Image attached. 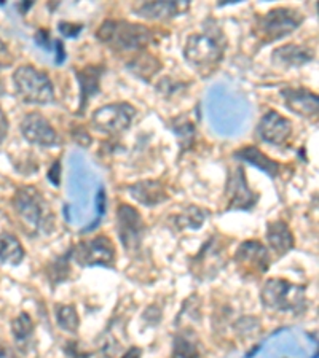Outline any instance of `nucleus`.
<instances>
[{
    "instance_id": "obj_1",
    "label": "nucleus",
    "mask_w": 319,
    "mask_h": 358,
    "mask_svg": "<svg viewBox=\"0 0 319 358\" xmlns=\"http://www.w3.org/2000/svg\"><path fill=\"white\" fill-rule=\"evenodd\" d=\"M227 46L224 32L217 26H205L201 32L191 34L184 46V57L203 77L210 75L224 59Z\"/></svg>"
},
{
    "instance_id": "obj_2",
    "label": "nucleus",
    "mask_w": 319,
    "mask_h": 358,
    "mask_svg": "<svg viewBox=\"0 0 319 358\" xmlns=\"http://www.w3.org/2000/svg\"><path fill=\"white\" fill-rule=\"evenodd\" d=\"M96 37L117 53H139L146 51L152 40H155V34L152 29L136 22L107 20L96 31Z\"/></svg>"
},
{
    "instance_id": "obj_3",
    "label": "nucleus",
    "mask_w": 319,
    "mask_h": 358,
    "mask_svg": "<svg viewBox=\"0 0 319 358\" xmlns=\"http://www.w3.org/2000/svg\"><path fill=\"white\" fill-rule=\"evenodd\" d=\"M13 207L22 227L27 228L29 233H37L43 229L48 231L53 224V213L50 210L48 202L45 201L37 188H20L13 198Z\"/></svg>"
},
{
    "instance_id": "obj_4",
    "label": "nucleus",
    "mask_w": 319,
    "mask_h": 358,
    "mask_svg": "<svg viewBox=\"0 0 319 358\" xmlns=\"http://www.w3.org/2000/svg\"><path fill=\"white\" fill-rule=\"evenodd\" d=\"M13 83L18 97L26 103L46 106L55 99L53 83H51L48 75L32 66L16 69L13 73Z\"/></svg>"
},
{
    "instance_id": "obj_5",
    "label": "nucleus",
    "mask_w": 319,
    "mask_h": 358,
    "mask_svg": "<svg viewBox=\"0 0 319 358\" xmlns=\"http://www.w3.org/2000/svg\"><path fill=\"white\" fill-rule=\"evenodd\" d=\"M301 21L304 16L297 10L286 7L273 8L255 18L254 32L264 42H273L292 34L295 29L300 27Z\"/></svg>"
},
{
    "instance_id": "obj_6",
    "label": "nucleus",
    "mask_w": 319,
    "mask_h": 358,
    "mask_svg": "<svg viewBox=\"0 0 319 358\" xmlns=\"http://www.w3.org/2000/svg\"><path fill=\"white\" fill-rule=\"evenodd\" d=\"M260 299L269 309L281 310H297L305 303V287L291 284L284 279H270L260 292Z\"/></svg>"
},
{
    "instance_id": "obj_7",
    "label": "nucleus",
    "mask_w": 319,
    "mask_h": 358,
    "mask_svg": "<svg viewBox=\"0 0 319 358\" xmlns=\"http://www.w3.org/2000/svg\"><path fill=\"white\" fill-rule=\"evenodd\" d=\"M136 117V108L126 102H115L93 112L91 124L109 136H117L130 128Z\"/></svg>"
},
{
    "instance_id": "obj_8",
    "label": "nucleus",
    "mask_w": 319,
    "mask_h": 358,
    "mask_svg": "<svg viewBox=\"0 0 319 358\" xmlns=\"http://www.w3.org/2000/svg\"><path fill=\"white\" fill-rule=\"evenodd\" d=\"M74 259L82 266H114L115 247L107 236H96L80 242L72 250Z\"/></svg>"
},
{
    "instance_id": "obj_9",
    "label": "nucleus",
    "mask_w": 319,
    "mask_h": 358,
    "mask_svg": "<svg viewBox=\"0 0 319 358\" xmlns=\"http://www.w3.org/2000/svg\"><path fill=\"white\" fill-rule=\"evenodd\" d=\"M117 229L121 244L128 252H136L142 244L146 224L135 207L120 204L117 209Z\"/></svg>"
},
{
    "instance_id": "obj_10",
    "label": "nucleus",
    "mask_w": 319,
    "mask_h": 358,
    "mask_svg": "<svg viewBox=\"0 0 319 358\" xmlns=\"http://www.w3.org/2000/svg\"><path fill=\"white\" fill-rule=\"evenodd\" d=\"M235 262L249 275H262L270 268L269 250L259 241H246L238 247Z\"/></svg>"
},
{
    "instance_id": "obj_11",
    "label": "nucleus",
    "mask_w": 319,
    "mask_h": 358,
    "mask_svg": "<svg viewBox=\"0 0 319 358\" xmlns=\"http://www.w3.org/2000/svg\"><path fill=\"white\" fill-rule=\"evenodd\" d=\"M21 134L27 142L40 147H56L60 143L56 131L48 120L40 113H27L21 121Z\"/></svg>"
},
{
    "instance_id": "obj_12",
    "label": "nucleus",
    "mask_w": 319,
    "mask_h": 358,
    "mask_svg": "<svg viewBox=\"0 0 319 358\" xmlns=\"http://www.w3.org/2000/svg\"><path fill=\"white\" fill-rule=\"evenodd\" d=\"M259 137L271 145H284L292 136V123L275 110L266 112L257 126Z\"/></svg>"
},
{
    "instance_id": "obj_13",
    "label": "nucleus",
    "mask_w": 319,
    "mask_h": 358,
    "mask_svg": "<svg viewBox=\"0 0 319 358\" xmlns=\"http://www.w3.org/2000/svg\"><path fill=\"white\" fill-rule=\"evenodd\" d=\"M284 106L289 110L304 118H316L319 110V101L315 92L306 88H284L281 90Z\"/></svg>"
},
{
    "instance_id": "obj_14",
    "label": "nucleus",
    "mask_w": 319,
    "mask_h": 358,
    "mask_svg": "<svg viewBox=\"0 0 319 358\" xmlns=\"http://www.w3.org/2000/svg\"><path fill=\"white\" fill-rule=\"evenodd\" d=\"M229 207L230 209H251L257 201L246 182V174L243 167H236L229 177L227 185Z\"/></svg>"
},
{
    "instance_id": "obj_15",
    "label": "nucleus",
    "mask_w": 319,
    "mask_h": 358,
    "mask_svg": "<svg viewBox=\"0 0 319 358\" xmlns=\"http://www.w3.org/2000/svg\"><path fill=\"white\" fill-rule=\"evenodd\" d=\"M315 59V53L313 50L306 48L304 45H283L280 48H276L271 55V61L278 67H301L306 62Z\"/></svg>"
},
{
    "instance_id": "obj_16",
    "label": "nucleus",
    "mask_w": 319,
    "mask_h": 358,
    "mask_svg": "<svg viewBox=\"0 0 319 358\" xmlns=\"http://www.w3.org/2000/svg\"><path fill=\"white\" fill-rule=\"evenodd\" d=\"M187 2H142L135 7V13L144 20H170L187 11Z\"/></svg>"
},
{
    "instance_id": "obj_17",
    "label": "nucleus",
    "mask_w": 319,
    "mask_h": 358,
    "mask_svg": "<svg viewBox=\"0 0 319 358\" xmlns=\"http://www.w3.org/2000/svg\"><path fill=\"white\" fill-rule=\"evenodd\" d=\"M131 198L146 207H155L168 199L165 185L158 180H144L130 187Z\"/></svg>"
},
{
    "instance_id": "obj_18",
    "label": "nucleus",
    "mask_w": 319,
    "mask_h": 358,
    "mask_svg": "<svg viewBox=\"0 0 319 358\" xmlns=\"http://www.w3.org/2000/svg\"><path fill=\"white\" fill-rule=\"evenodd\" d=\"M104 72V67L101 66H86L82 71H77L75 75H77V80L80 83V107L79 112L82 113L85 112L86 106H88V101L93 96L100 92V82H101V75Z\"/></svg>"
},
{
    "instance_id": "obj_19",
    "label": "nucleus",
    "mask_w": 319,
    "mask_h": 358,
    "mask_svg": "<svg viewBox=\"0 0 319 358\" xmlns=\"http://www.w3.org/2000/svg\"><path fill=\"white\" fill-rule=\"evenodd\" d=\"M266 241H269L270 248L275 252L276 257H284L287 252L292 250L294 247V236L289 229L287 223L281 220L271 222L266 227Z\"/></svg>"
},
{
    "instance_id": "obj_20",
    "label": "nucleus",
    "mask_w": 319,
    "mask_h": 358,
    "mask_svg": "<svg viewBox=\"0 0 319 358\" xmlns=\"http://www.w3.org/2000/svg\"><path fill=\"white\" fill-rule=\"evenodd\" d=\"M235 158L257 167V169L264 171L265 174H269L270 177H276L278 172H280V164H278L275 159L266 157L264 152H260V150L255 147H245L238 150V152H235Z\"/></svg>"
},
{
    "instance_id": "obj_21",
    "label": "nucleus",
    "mask_w": 319,
    "mask_h": 358,
    "mask_svg": "<svg viewBox=\"0 0 319 358\" xmlns=\"http://www.w3.org/2000/svg\"><path fill=\"white\" fill-rule=\"evenodd\" d=\"M25 258V248H22L18 238L10 233L0 236V263L18 266Z\"/></svg>"
},
{
    "instance_id": "obj_22",
    "label": "nucleus",
    "mask_w": 319,
    "mask_h": 358,
    "mask_svg": "<svg viewBox=\"0 0 319 358\" xmlns=\"http://www.w3.org/2000/svg\"><path fill=\"white\" fill-rule=\"evenodd\" d=\"M128 67L142 80H150L161 69V62L154 55L146 53V51H139L133 57V61L128 62Z\"/></svg>"
},
{
    "instance_id": "obj_23",
    "label": "nucleus",
    "mask_w": 319,
    "mask_h": 358,
    "mask_svg": "<svg viewBox=\"0 0 319 358\" xmlns=\"http://www.w3.org/2000/svg\"><path fill=\"white\" fill-rule=\"evenodd\" d=\"M56 322L62 330H66L69 333L77 331L80 325L77 310H75L74 306H66V304L56 306Z\"/></svg>"
},
{
    "instance_id": "obj_24",
    "label": "nucleus",
    "mask_w": 319,
    "mask_h": 358,
    "mask_svg": "<svg viewBox=\"0 0 319 358\" xmlns=\"http://www.w3.org/2000/svg\"><path fill=\"white\" fill-rule=\"evenodd\" d=\"M11 331H13V336L18 344H22L31 339L34 333V323L31 320V317L26 313L20 314V317H16L13 323H11Z\"/></svg>"
},
{
    "instance_id": "obj_25",
    "label": "nucleus",
    "mask_w": 319,
    "mask_h": 358,
    "mask_svg": "<svg viewBox=\"0 0 319 358\" xmlns=\"http://www.w3.org/2000/svg\"><path fill=\"white\" fill-rule=\"evenodd\" d=\"M198 357H200V352L190 339L184 336H177L176 341H174L172 358H198Z\"/></svg>"
},
{
    "instance_id": "obj_26",
    "label": "nucleus",
    "mask_w": 319,
    "mask_h": 358,
    "mask_svg": "<svg viewBox=\"0 0 319 358\" xmlns=\"http://www.w3.org/2000/svg\"><path fill=\"white\" fill-rule=\"evenodd\" d=\"M184 218V223H181V228H190V222H194V228H200L203 220H205V217L201 215V210L200 209H195V207H190V209L184 213L181 217Z\"/></svg>"
},
{
    "instance_id": "obj_27",
    "label": "nucleus",
    "mask_w": 319,
    "mask_h": 358,
    "mask_svg": "<svg viewBox=\"0 0 319 358\" xmlns=\"http://www.w3.org/2000/svg\"><path fill=\"white\" fill-rule=\"evenodd\" d=\"M60 31H61L66 37H75L80 31H82V26L72 24V22H61V24H60Z\"/></svg>"
},
{
    "instance_id": "obj_28",
    "label": "nucleus",
    "mask_w": 319,
    "mask_h": 358,
    "mask_svg": "<svg viewBox=\"0 0 319 358\" xmlns=\"http://www.w3.org/2000/svg\"><path fill=\"white\" fill-rule=\"evenodd\" d=\"M8 118L7 115L4 113L2 108H0V143L5 141V137L8 134Z\"/></svg>"
},
{
    "instance_id": "obj_29",
    "label": "nucleus",
    "mask_w": 319,
    "mask_h": 358,
    "mask_svg": "<svg viewBox=\"0 0 319 358\" xmlns=\"http://www.w3.org/2000/svg\"><path fill=\"white\" fill-rule=\"evenodd\" d=\"M10 64V56H8V50L2 42H0V69L8 67Z\"/></svg>"
},
{
    "instance_id": "obj_30",
    "label": "nucleus",
    "mask_w": 319,
    "mask_h": 358,
    "mask_svg": "<svg viewBox=\"0 0 319 358\" xmlns=\"http://www.w3.org/2000/svg\"><path fill=\"white\" fill-rule=\"evenodd\" d=\"M48 178L53 185H60V161H56L53 167H51V171L48 172Z\"/></svg>"
},
{
    "instance_id": "obj_31",
    "label": "nucleus",
    "mask_w": 319,
    "mask_h": 358,
    "mask_svg": "<svg viewBox=\"0 0 319 358\" xmlns=\"http://www.w3.org/2000/svg\"><path fill=\"white\" fill-rule=\"evenodd\" d=\"M96 204L97 209H100V213H104V210H106V193H104V189H101L100 194H97Z\"/></svg>"
},
{
    "instance_id": "obj_32",
    "label": "nucleus",
    "mask_w": 319,
    "mask_h": 358,
    "mask_svg": "<svg viewBox=\"0 0 319 358\" xmlns=\"http://www.w3.org/2000/svg\"><path fill=\"white\" fill-rule=\"evenodd\" d=\"M37 43H40V45H45L46 48H50V42H48V32H45V31H40V32L37 34Z\"/></svg>"
},
{
    "instance_id": "obj_33",
    "label": "nucleus",
    "mask_w": 319,
    "mask_h": 358,
    "mask_svg": "<svg viewBox=\"0 0 319 358\" xmlns=\"http://www.w3.org/2000/svg\"><path fill=\"white\" fill-rule=\"evenodd\" d=\"M141 354L142 352L139 348H131L121 358H141Z\"/></svg>"
},
{
    "instance_id": "obj_34",
    "label": "nucleus",
    "mask_w": 319,
    "mask_h": 358,
    "mask_svg": "<svg viewBox=\"0 0 319 358\" xmlns=\"http://www.w3.org/2000/svg\"><path fill=\"white\" fill-rule=\"evenodd\" d=\"M4 94V85H2V82H0V96Z\"/></svg>"
}]
</instances>
